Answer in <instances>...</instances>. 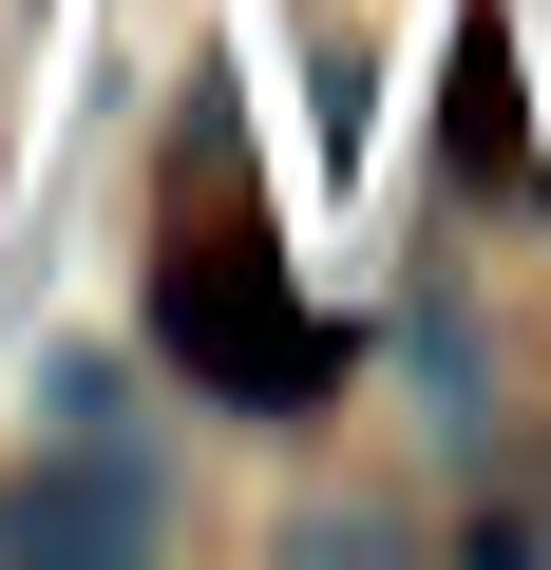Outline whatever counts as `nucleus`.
Masks as SVG:
<instances>
[{"label":"nucleus","mask_w":551,"mask_h":570,"mask_svg":"<svg viewBox=\"0 0 551 570\" xmlns=\"http://www.w3.org/2000/svg\"><path fill=\"white\" fill-rule=\"evenodd\" d=\"M152 324H171V362H190L209 400H324V362H343V343L286 305V266H266V247H171Z\"/></svg>","instance_id":"1"},{"label":"nucleus","mask_w":551,"mask_h":570,"mask_svg":"<svg viewBox=\"0 0 551 570\" xmlns=\"http://www.w3.org/2000/svg\"><path fill=\"white\" fill-rule=\"evenodd\" d=\"M152 532H171V494L134 456H58V475L0 494V551H152Z\"/></svg>","instance_id":"2"},{"label":"nucleus","mask_w":551,"mask_h":570,"mask_svg":"<svg viewBox=\"0 0 551 570\" xmlns=\"http://www.w3.org/2000/svg\"><path fill=\"white\" fill-rule=\"evenodd\" d=\"M437 153H456V190H513V209H532V134H513V39H494V0H456V77H437Z\"/></svg>","instance_id":"3"}]
</instances>
